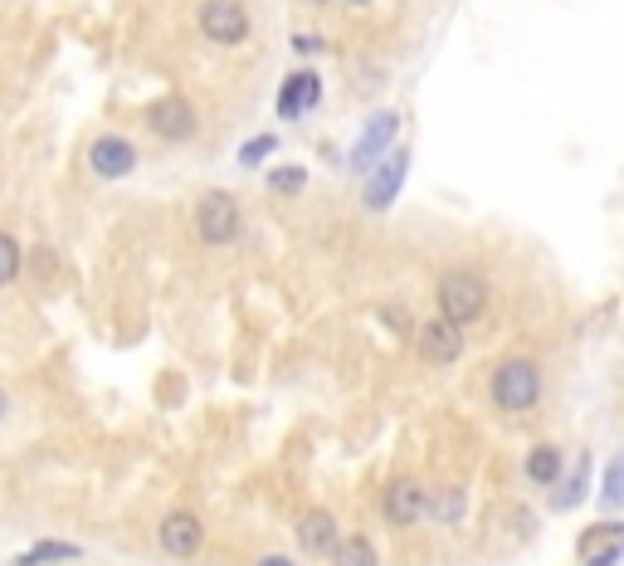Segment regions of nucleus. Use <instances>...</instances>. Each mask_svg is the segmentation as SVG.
<instances>
[{"instance_id":"f257e3e1","label":"nucleus","mask_w":624,"mask_h":566,"mask_svg":"<svg viewBox=\"0 0 624 566\" xmlns=\"http://www.w3.org/2000/svg\"><path fill=\"white\" fill-rule=\"evenodd\" d=\"M488 396H493L498 411L508 415H528L536 401H542V366L532 356H503L493 366V381H488Z\"/></svg>"},{"instance_id":"f03ea898","label":"nucleus","mask_w":624,"mask_h":566,"mask_svg":"<svg viewBox=\"0 0 624 566\" xmlns=\"http://www.w3.org/2000/svg\"><path fill=\"white\" fill-rule=\"evenodd\" d=\"M483 307H488L483 274H473V269H449V274L439 279V317H449L454 327H469L483 317Z\"/></svg>"},{"instance_id":"7ed1b4c3","label":"nucleus","mask_w":624,"mask_h":566,"mask_svg":"<svg viewBox=\"0 0 624 566\" xmlns=\"http://www.w3.org/2000/svg\"><path fill=\"white\" fill-rule=\"evenodd\" d=\"M195 235H201L211 250L219 244H235L239 235V205L229 191H205L201 205H195Z\"/></svg>"},{"instance_id":"20e7f679","label":"nucleus","mask_w":624,"mask_h":566,"mask_svg":"<svg viewBox=\"0 0 624 566\" xmlns=\"http://www.w3.org/2000/svg\"><path fill=\"white\" fill-rule=\"evenodd\" d=\"M201 34L211 44H239L244 34H249V10H244V0H205Z\"/></svg>"},{"instance_id":"39448f33","label":"nucleus","mask_w":624,"mask_h":566,"mask_svg":"<svg viewBox=\"0 0 624 566\" xmlns=\"http://www.w3.org/2000/svg\"><path fill=\"white\" fill-rule=\"evenodd\" d=\"M146 122H152V132H156L162 142H191V138H195V128H201L195 108H191L181 93L156 98V103L146 108Z\"/></svg>"},{"instance_id":"423d86ee","label":"nucleus","mask_w":624,"mask_h":566,"mask_svg":"<svg viewBox=\"0 0 624 566\" xmlns=\"http://www.w3.org/2000/svg\"><path fill=\"white\" fill-rule=\"evenodd\" d=\"M430 508H434V498H430V488H424L420 478H396V484L386 488V523L415 527V523H424V513Z\"/></svg>"},{"instance_id":"0eeeda50","label":"nucleus","mask_w":624,"mask_h":566,"mask_svg":"<svg viewBox=\"0 0 624 566\" xmlns=\"http://www.w3.org/2000/svg\"><path fill=\"white\" fill-rule=\"evenodd\" d=\"M205 547V523L195 513H171L162 518V552L176 562H195Z\"/></svg>"},{"instance_id":"6e6552de","label":"nucleus","mask_w":624,"mask_h":566,"mask_svg":"<svg viewBox=\"0 0 624 566\" xmlns=\"http://www.w3.org/2000/svg\"><path fill=\"white\" fill-rule=\"evenodd\" d=\"M459 352H463V327H454L449 317H430V323H420V356L430 366L459 362Z\"/></svg>"},{"instance_id":"1a4fd4ad","label":"nucleus","mask_w":624,"mask_h":566,"mask_svg":"<svg viewBox=\"0 0 624 566\" xmlns=\"http://www.w3.org/2000/svg\"><path fill=\"white\" fill-rule=\"evenodd\" d=\"M89 166H93V176L117 181V176H127V171L137 166V146H132L127 138H98L89 146Z\"/></svg>"},{"instance_id":"9d476101","label":"nucleus","mask_w":624,"mask_h":566,"mask_svg":"<svg viewBox=\"0 0 624 566\" xmlns=\"http://www.w3.org/2000/svg\"><path fill=\"white\" fill-rule=\"evenodd\" d=\"M298 547L308 552V557H333V547H337V518L327 508H313V513H303V523H298Z\"/></svg>"},{"instance_id":"9b49d317","label":"nucleus","mask_w":624,"mask_h":566,"mask_svg":"<svg viewBox=\"0 0 624 566\" xmlns=\"http://www.w3.org/2000/svg\"><path fill=\"white\" fill-rule=\"evenodd\" d=\"M396 128H400V118H396V113H376V118H371V128L361 132V142L351 146V171H366V166H371L376 156H381L386 146H390Z\"/></svg>"},{"instance_id":"f8f14e48","label":"nucleus","mask_w":624,"mask_h":566,"mask_svg":"<svg viewBox=\"0 0 624 566\" xmlns=\"http://www.w3.org/2000/svg\"><path fill=\"white\" fill-rule=\"evenodd\" d=\"M406 162H410L406 152L386 156V162H381V171H376V176H371V186H366V211H386V205L396 201L400 181H406Z\"/></svg>"},{"instance_id":"ddd939ff","label":"nucleus","mask_w":624,"mask_h":566,"mask_svg":"<svg viewBox=\"0 0 624 566\" xmlns=\"http://www.w3.org/2000/svg\"><path fill=\"white\" fill-rule=\"evenodd\" d=\"M317 98H323V83H317V73H293L284 83V93H278V113L284 118H298L303 108H313Z\"/></svg>"},{"instance_id":"4468645a","label":"nucleus","mask_w":624,"mask_h":566,"mask_svg":"<svg viewBox=\"0 0 624 566\" xmlns=\"http://www.w3.org/2000/svg\"><path fill=\"white\" fill-rule=\"evenodd\" d=\"M528 478L536 488H556L561 484V449L556 445H536L528 454Z\"/></svg>"},{"instance_id":"2eb2a0df","label":"nucleus","mask_w":624,"mask_h":566,"mask_svg":"<svg viewBox=\"0 0 624 566\" xmlns=\"http://www.w3.org/2000/svg\"><path fill=\"white\" fill-rule=\"evenodd\" d=\"M83 557V547H73V543H34L30 552H20L16 566H59V562H79Z\"/></svg>"},{"instance_id":"dca6fc26","label":"nucleus","mask_w":624,"mask_h":566,"mask_svg":"<svg viewBox=\"0 0 624 566\" xmlns=\"http://www.w3.org/2000/svg\"><path fill=\"white\" fill-rule=\"evenodd\" d=\"M327 562L333 566H381V557H376V547L366 543V537H337V547Z\"/></svg>"},{"instance_id":"f3484780","label":"nucleus","mask_w":624,"mask_h":566,"mask_svg":"<svg viewBox=\"0 0 624 566\" xmlns=\"http://www.w3.org/2000/svg\"><path fill=\"white\" fill-rule=\"evenodd\" d=\"M20 264H24V260H20V240L0 230V289L20 279Z\"/></svg>"},{"instance_id":"a211bd4d","label":"nucleus","mask_w":624,"mask_h":566,"mask_svg":"<svg viewBox=\"0 0 624 566\" xmlns=\"http://www.w3.org/2000/svg\"><path fill=\"white\" fill-rule=\"evenodd\" d=\"M303 186H308V171H303V166H278L274 176H268V191H278V195H293Z\"/></svg>"},{"instance_id":"6ab92c4d","label":"nucleus","mask_w":624,"mask_h":566,"mask_svg":"<svg viewBox=\"0 0 624 566\" xmlns=\"http://www.w3.org/2000/svg\"><path fill=\"white\" fill-rule=\"evenodd\" d=\"M274 146H278V138L274 132H264V138H254V142H244V152H239V162L244 166H259L264 156H274Z\"/></svg>"},{"instance_id":"aec40b11","label":"nucleus","mask_w":624,"mask_h":566,"mask_svg":"<svg viewBox=\"0 0 624 566\" xmlns=\"http://www.w3.org/2000/svg\"><path fill=\"white\" fill-rule=\"evenodd\" d=\"M620 543H624V537H615V543H605V547H595L591 557H581V562H585V566H615V562H620V552H624Z\"/></svg>"},{"instance_id":"412c9836","label":"nucleus","mask_w":624,"mask_h":566,"mask_svg":"<svg viewBox=\"0 0 624 566\" xmlns=\"http://www.w3.org/2000/svg\"><path fill=\"white\" fill-rule=\"evenodd\" d=\"M439 513H444V523H459L463 518V494H459V488H449L444 503H439Z\"/></svg>"},{"instance_id":"4be33fe9","label":"nucleus","mask_w":624,"mask_h":566,"mask_svg":"<svg viewBox=\"0 0 624 566\" xmlns=\"http://www.w3.org/2000/svg\"><path fill=\"white\" fill-rule=\"evenodd\" d=\"M605 503L610 508L620 503V464H610V474H605Z\"/></svg>"},{"instance_id":"5701e85b","label":"nucleus","mask_w":624,"mask_h":566,"mask_svg":"<svg viewBox=\"0 0 624 566\" xmlns=\"http://www.w3.org/2000/svg\"><path fill=\"white\" fill-rule=\"evenodd\" d=\"M581 474H591V464H585V459H581ZM581 474H576V478H581ZM576 498H581V484H571V488H561L556 503H576Z\"/></svg>"},{"instance_id":"b1692460","label":"nucleus","mask_w":624,"mask_h":566,"mask_svg":"<svg viewBox=\"0 0 624 566\" xmlns=\"http://www.w3.org/2000/svg\"><path fill=\"white\" fill-rule=\"evenodd\" d=\"M386 327L390 332H406L410 323H406V313H400V307H386Z\"/></svg>"},{"instance_id":"393cba45","label":"nucleus","mask_w":624,"mask_h":566,"mask_svg":"<svg viewBox=\"0 0 624 566\" xmlns=\"http://www.w3.org/2000/svg\"><path fill=\"white\" fill-rule=\"evenodd\" d=\"M254 566H293V557H284V552H268V557H259Z\"/></svg>"},{"instance_id":"a878e982","label":"nucleus","mask_w":624,"mask_h":566,"mask_svg":"<svg viewBox=\"0 0 624 566\" xmlns=\"http://www.w3.org/2000/svg\"><path fill=\"white\" fill-rule=\"evenodd\" d=\"M293 49H298V54H313L317 40H308V34H293Z\"/></svg>"},{"instance_id":"bb28decb","label":"nucleus","mask_w":624,"mask_h":566,"mask_svg":"<svg viewBox=\"0 0 624 566\" xmlns=\"http://www.w3.org/2000/svg\"><path fill=\"white\" fill-rule=\"evenodd\" d=\"M0 411H6V396H0Z\"/></svg>"},{"instance_id":"cd10ccee","label":"nucleus","mask_w":624,"mask_h":566,"mask_svg":"<svg viewBox=\"0 0 624 566\" xmlns=\"http://www.w3.org/2000/svg\"><path fill=\"white\" fill-rule=\"evenodd\" d=\"M357 6H366V0H357Z\"/></svg>"}]
</instances>
